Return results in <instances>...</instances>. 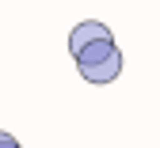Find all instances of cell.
<instances>
[{"label": "cell", "mask_w": 160, "mask_h": 148, "mask_svg": "<svg viewBox=\"0 0 160 148\" xmlns=\"http://www.w3.org/2000/svg\"><path fill=\"white\" fill-rule=\"evenodd\" d=\"M99 38H114L107 23H95V19H88V23H76V27H72V34H69V50H72V57L84 50V46L99 42Z\"/></svg>", "instance_id": "2"}, {"label": "cell", "mask_w": 160, "mask_h": 148, "mask_svg": "<svg viewBox=\"0 0 160 148\" xmlns=\"http://www.w3.org/2000/svg\"><path fill=\"white\" fill-rule=\"evenodd\" d=\"M76 72L88 84H111L122 76V50L114 46V38H99L92 46L76 53Z\"/></svg>", "instance_id": "1"}, {"label": "cell", "mask_w": 160, "mask_h": 148, "mask_svg": "<svg viewBox=\"0 0 160 148\" xmlns=\"http://www.w3.org/2000/svg\"><path fill=\"white\" fill-rule=\"evenodd\" d=\"M0 148H23V144H19L12 133H4V129H0Z\"/></svg>", "instance_id": "3"}]
</instances>
